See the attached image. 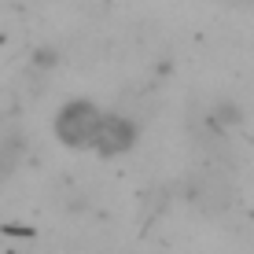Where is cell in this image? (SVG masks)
I'll use <instances>...</instances> for the list:
<instances>
[{
    "instance_id": "1",
    "label": "cell",
    "mask_w": 254,
    "mask_h": 254,
    "mask_svg": "<svg viewBox=\"0 0 254 254\" xmlns=\"http://www.w3.org/2000/svg\"><path fill=\"white\" fill-rule=\"evenodd\" d=\"M103 126V115L92 107V103H66L56 118V136L63 140L66 147H92L96 144V133Z\"/></svg>"
}]
</instances>
